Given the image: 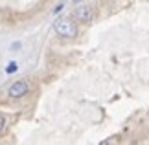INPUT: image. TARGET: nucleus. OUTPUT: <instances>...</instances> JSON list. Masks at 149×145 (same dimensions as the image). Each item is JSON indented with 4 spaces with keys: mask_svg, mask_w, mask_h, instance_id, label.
<instances>
[{
    "mask_svg": "<svg viewBox=\"0 0 149 145\" xmlns=\"http://www.w3.org/2000/svg\"><path fill=\"white\" fill-rule=\"evenodd\" d=\"M55 31H57V35H61V37H76L77 35V26L74 24V20L70 19H59V20H55Z\"/></svg>",
    "mask_w": 149,
    "mask_h": 145,
    "instance_id": "f257e3e1",
    "label": "nucleus"
},
{
    "mask_svg": "<svg viewBox=\"0 0 149 145\" xmlns=\"http://www.w3.org/2000/svg\"><path fill=\"white\" fill-rule=\"evenodd\" d=\"M94 6L92 4H79L76 9H74V17H76L77 20H83V22H88L92 20L94 17Z\"/></svg>",
    "mask_w": 149,
    "mask_h": 145,
    "instance_id": "f03ea898",
    "label": "nucleus"
},
{
    "mask_svg": "<svg viewBox=\"0 0 149 145\" xmlns=\"http://www.w3.org/2000/svg\"><path fill=\"white\" fill-rule=\"evenodd\" d=\"M8 94H9V97H22L24 94H28V83L26 81H17V83L9 86Z\"/></svg>",
    "mask_w": 149,
    "mask_h": 145,
    "instance_id": "7ed1b4c3",
    "label": "nucleus"
},
{
    "mask_svg": "<svg viewBox=\"0 0 149 145\" xmlns=\"http://www.w3.org/2000/svg\"><path fill=\"white\" fill-rule=\"evenodd\" d=\"M17 68H19V66H17V62H9L8 68H6V72H8V74H13V72H17Z\"/></svg>",
    "mask_w": 149,
    "mask_h": 145,
    "instance_id": "20e7f679",
    "label": "nucleus"
},
{
    "mask_svg": "<svg viewBox=\"0 0 149 145\" xmlns=\"http://www.w3.org/2000/svg\"><path fill=\"white\" fill-rule=\"evenodd\" d=\"M100 145H116V143H114V142H111V140H105V142H101Z\"/></svg>",
    "mask_w": 149,
    "mask_h": 145,
    "instance_id": "39448f33",
    "label": "nucleus"
},
{
    "mask_svg": "<svg viewBox=\"0 0 149 145\" xmlns=\"http://www.w3.org/2000/svg\"><path fill=\"white\" fill-rule=\"evenodd\" d=\"M2 129H4V118L0 116V130H2Z\"/></svg>",
    "mask_w": 149,
    "mask_h": 145,
    "instance_id": "423d86ee",
    "label": "nucleus"
}]
</instances>
